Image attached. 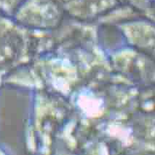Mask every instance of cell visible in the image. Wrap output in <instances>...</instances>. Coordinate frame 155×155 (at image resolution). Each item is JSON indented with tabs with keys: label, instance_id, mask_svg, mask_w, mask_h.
I'll use <instances>...</instances> for the list:
<instances>
[{
	"label": "cell",
	"instance_id": "cell-1",
	"mask_svg": "<svg viewBox=\"0 0 155 155\" xmlns=\"http://www.w3.org/2000/svg\"><path fill=\"white\" fill-rule=\"evenodd\" d=\"M2 81H0V87H1V85H2Z\"/></svg>",
	"mask_w": 155,
	"mask_h": 155
}]
</instances>
